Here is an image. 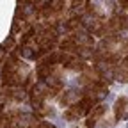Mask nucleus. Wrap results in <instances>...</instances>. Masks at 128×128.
<instances>
[{
    "instance_id": "obj_3",
    "label": "nucleus",
    "mask_w": 128,
    "mask_h": 128,
    "mask_svg": "<svg viewBox=\"0 0 128 128\" xmlns=\"http://www.w3.org/2000/svg\"><path fill=\"white\" fill-rule=\"evenodd\" d=\"M114 76H116L118 82L128 84V55L118 62V66H116V70H114Z\"/></svg>"
},
{
    "instance_id": "obj_1",
    "label": "nucleus",
    "mask_w": 128,
    "mask_h": 128,
    "mask_svg": "<svg viewBox=\"0 0 128 128\" xmlns=\"http://www.w3.org/2000/svg\"><path fill=\"white\" fill-rule=\"evenodd\" d=\"M0 78H2V84L7 86V87H22V89H25L30 84L32 73L28 71L27 64L16 54H12L9 59H6L4 68L0 71Z\"/></svg>"
},
{
    "instance_id": "obj_6",
    "label": "nucleus",
    "mask_w": 128,
    "mask_h": 128,
    "mask_svg": "<svg viewBox=\"0 0 128 128\" xmlns=\"http://www.w3.org/2000/svg\"><path fill=\"white\" fill-rule=\"evenodd\" d=\"M2 48H7V50H11V48H14V38L11 36L9 39H6V41H4V44H2Z\"/></svg>"
},
{
    "instance_id": "obj_5",
    "label": "nucleus",
    "mask_w": 128,
    "mask_h": 128,
    "mask_svg": "<svg viewBox=\"0 0 128 128\" xmlns=\"http://www.w3.org/2000/svg\"><path fill=\"white\" fill-rule=\"evenodd\" d=\"M126 107H128V98L126 96H119V98L116 100V103H114V116H116V119H121L124 116Z\"/></svg>"
},
{
    "instance_id": "obj_7",
    "label": "nucleus",
    "mask_w": 128,
    "mask_h": 128,
    "mask_svg": "<svg viewBox=\"0 0 128 128\" xmlns=\"http://www.w3.org/2000/svg\"><path fill=\"white\" fill-rule=\"evenodd\" d=\"M6 59H7V50H4V48L0 46V64H4Z\"/></svg>"
},
{
    "instance_id": "obj_2",
    "label": "nucleus",
    "mask_w": 128,
    "mask_h": 128,
    "mask_svg": "<svg viewBox=\"0 0 128 128\" xmlns=\"http://www.w3.org/2000/svg\"><path fill=\"white\" fill-rule=\"evenodd\" d=\"M94 100L92 98H89V96H82L78 102H75L66 112H64V118H66L68 121H76L78 118H82V116H86L87 112H91V108L94 107Z\"/></svg>"
},
{
    "instance_id": "obj_8",
    "label": "nucleus",
    "mask_w": 128,
    "mask_h": 128,
    "mask_svg": "<svg viewBox=\"0 0 128 128\" xmlns=\"http://www.w3.org/2000/svg\"><path fill=\"white\" fill-rule=\"evenodd\" d=\"M123 52H128V36L123 39Z\"/></svg>"
},
{
    "instance_id": "obj_4",
    "label": "nucleus",
    "mask_w": 128,
    "mask_h": 128,
    "mask_svg": "<svg viewBox=\"0 0 128 128\" xmlns=\"http://www.w3.org/2000/svg\"><path fill=\"white\" fill-rule=\"evenodd\" d=\"M103 114H105V107H103V105L92 107V108H91V114H89V118H87V121H86V126H87V128H94L96 123L102 119Z\"/></svg>"
}]
</instances>
